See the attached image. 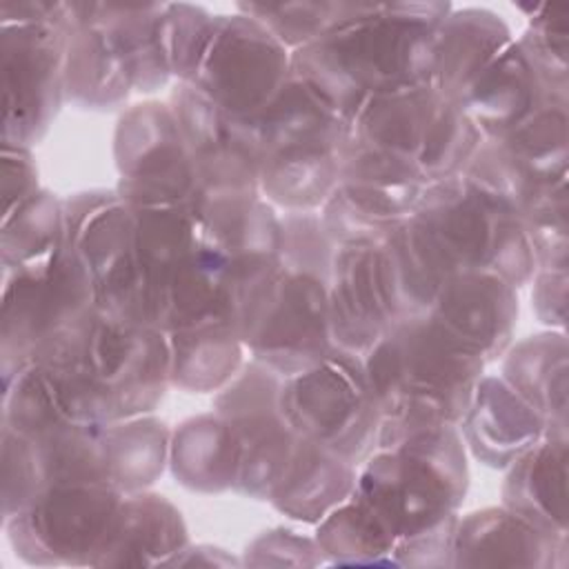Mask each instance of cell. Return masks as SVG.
<instances>
[{"label":"cell","instance_id":"obj_22","mask_svg":"<svg viewBox=\"0 0 569 569\" xmlns=\"http://www.w3.org/2000/svg\"><path fill=\"white\" fill-rule=\"evenodd\" d=\"M69 11L67 102L98 113L122 109L133 93V84L107 27L93 11V2H69Z\"/></svg>","mask_w":569,"mask_h":569},{"label":"cell","instance_id":"obj_39","mask_svg":"<svg viewBox=\"0 0 569 569\" xmlns=\"http://www.w3.org/2000/svg\"><path fill=\"white\" fill-rule=\"evenodd\" d=\"M338 244L327 231L320 209L280 211V260L287 271H300L329 282Z\"/></svg>","mask_w":569,"mask_h":569},{"label":"cell","instance_id":"obj_25","mask_svg":"<svg viewBox=\"0 0 569 569\" xmlns=\"http://www.w3.org/2000/svg\"><path fill=\"white\" fill-rule=\"evenodd\" d=\"M569 433H549L522 451L507 469L502 505L545 531L569 538L567 527Z\"/></svg>","mask_w":569,"mask_h":569},{"label":"cell","instance_id":"obj_18","mask_svg":"<svg viewBox=\"0 0 569 569\" xmlns=\"http://www.w3.org/2000/svg\"><path fill=\"white\" fill-rule=\"evenodd\" d=\"M336 347L365 356L400 318L405 307L385 242L340 244L327 282Z\"/></svg>","mask_w":569,"mask_h":569},{"label":"cell","instance_id":"obj_29","mask_svg":"<svg viewBox=\"0 0 569 569\" xmlns=\"http://www.w3.org/2000/svg\"><path fill=\"white\" fill-rule=\"evenodd\" d=\"M425 187H387L340 178L320 207L333 242H385L418 207Z\"/></svg>","mask_w":569,"mask_h":569},{"label":"cell","instance_id":"obj_30","mask_svg":"<svg viewBox=\"0 0 569 569\" xmlns=\"http://www.w3.org/2000/svg\"><path fill=\"white\" fill-rule=\"evenodd\" d=\"M93 11L107 27L129 73L133 91L156 93L173 80L167 33V2H93Z\"/></svg>","mask_w":569,"mask_h":569},{"label":"cell","instance_id":"obj_16","mask_svg":"<svg viewBox=\"0 0 569 569\" xmlns=\"http://www.w3.org/2000/svg\"><path fill=\"white\" fill-rule=\"evenodd\" d=\"M247 356L282 378L320 365L333 349L327 282L282 271L267 307L244 340Z\"/></svg>","mask_w":569,"mask_h":569},{"label":"cell","instance_id":"obj_26","mask_svg":"<svg viewBox=\"0 0 569 569\" xmlns=\"http://www.w3.org/2000/svg\"><path fill=\"white\" fill-rule=\"evenodd\" d=\"M356 478V465L309 440L296 438L293 451L267 502L296 522L318 525L353 493Z\"/></svg>","mask_w":569,"mask_h":569},{"label":"cell","instance_id":"obj_24","mask_svg":"<svg viewBox=\"0 0 569 569\" xmlns=\"http://www.w3.org/2000/svg\"><path fill=\"white\" fill-rule=\"evenodd\" d=\"M191 545L180 509L162 493H124L113 529L93 567H173Z\"/></svg>","mask_w":569,"mask_h":569},{"label":"cell","instance_id":"obj_1","mask_svg":"<svg viewBox=\"0 0 569 569\" xmlns=\"http://www.w3.org/2000/svg\"><path fill=\"white\" fill-rule=\"evenodd\" d=\"M451 2H351L309 44L291 51V73L349 124L376 96L431 84L436 31Z\"/></svg>","mask_w":569,"mask_h":569},{"label":"cell","instance_id":"obj_20","mask_svg":"<svg viewBox=\"0 0 569 569\" xmlns=\"http://www.w3.org/2000/svg\"><path fill=\"white\" fill-rule=\"evenodd\" d=\"M567 565L569 538L545 531L502 502L458 516L451 567L565 569Z\"/></svg>","mask_w":569,"mask_h":569},{"label":"cell","instance_id":"obj_10","mask_svg":"<svg viewBox=\"0 0 569 569\" xmlns=\"http://www.w3.org/2000/svg\"><path fill=\"white\" fill-rule=\"evenodd\" d=\"M69 22V2L51 20L0 22L2 144L33 149L67 104Z\"/></svg>","mask_w":569,"mask_h":569},{"label":"cell","instance_id":"obj_8","mask_svg":"<svg viewBox=\"0 0 569 569\" xmlns=\"http://www.w3.org/2000/svg\"><path fill=\"white\" fill-rule=\"evenodd\" d=\"M280 409L298 438L356 467L378 449L380 409L358 353L336 347L313 369L284 378Z\"/></svg>","mask_w":569,"mask_h":569},{"label":"cell","instance_id":"obj_40","mask_svg":"<svg viewBox=\"0 0 569 569\" xmlns=\"http://www.w3.org/2000/svg\"><path fill=\"white\" fill-rule=\"evenodd\" d=\"M216 24V13L200 4L167 2V33L171 71L176 82H189L207 49Z\"/></svg>","mask_w":569,"mask_h":569},{"label":"cell","instance_id":"obj_27","mask_svg":"<svg viewBox=\"0 0 569 569\" xmlns=\"http://www.w3.org/2000/svg\"><path fill=\"white\" fill-rule=\"evenodd\" d=\"M513 38L500 13L487 7H453L436 31L431 84L456 102Z\"/></svg>","mask_w":569,"mask_h":569},{"label":"cell","instance_id":"obj_38","mask_svg":"<svg viewBox=\"0 0 569 569\" xmlns=\"http://www.w3.org/2000/svg\"><path fill=\"white\" fill-rule=\"evenodd\" d=\"M351 2L333 0H298V2H238L236 11L256 18L267 31H271L289 51H296L333 22H338Z\"/></svg>","mask_w":569,"mask_h":569},{"label":"cell","instance_id":"obj_37","mask_svg":"<svg viewBox=\"0 0 569 569\" xmlns=\"http://www.w3.org/2000/svg\"><path fill=\"white\" fill-rule=\"evenodd\" d=\"M536 269H569L567 180L551 184L518 207Z\"/></svg>","mask_w":569,"mask_h":569},{"label":"cell","instance_id":"obj_32","mask_svg":"<svg viewBox=\"0 0 569 569\" xmlns=\"http://www.w3.org/2000/svg\"><path fill=\"white\" fill-rule=\"evenodd\" d=\"M169 471L178 485L196 493L233 491L236 442L229 422L211 409L171 429Z\"/></svg>","mask_w":569,"mask_h":569},{"label":"cell","instance_id":"obj_28","mask_svg":"<svg viewBox=\"0 0 569 569\" xmlns=\"http://www.w3.org/2000/svg\"><path fill=\"white\" fill-rule=\"evenodd\" d=\"M500 378L556 431L569 429V340L545 329L511 342L500 358Z\"/></svg>","mask_w":569,"mask_h":569},{"label":"cell","instance_id":"obj_35","mask_svg":"<svg viewBox=\"0 0 569 569\" xmlns=\"http://www.w3.org/2000/svg\"><path fill=\"white\" fill-rule=\"evenodd\" d=\"M313 536L331 565H393L391 536L353 496L322 518Z\"/></svg>","mask_w":569,"mask_h":569},{"label":"cell","instance_id":"obj_21","mask_svg":"<svg viewBox=\"0 0 569 569\" xmlns=\"http://www.w3.org/2000/svg\"><path fill=\"white\" fill-rule=\"evenodd\" d=\"M467 453L489 469L505 471L522 451L556 431L502 378L482 376L458 425Z\"/></svg>","mask_w":569,"mask_h":569},{"label":"cell","instance_id":"obj_7","mask_svg":"<svg viewBox=\"0 0 569 569\" xmlns=\"http://www.w3.org/2000/svg\"><path fill=\"white\" fill-rule=\"evenodd\" d=\"M411 218L451 269L491 271L516 289L529 284L536 271L516 204L467 173L427 184Z\"/></svg>","mask_w":569,"mask_h":569},{"label":"cell","instance_id":"obj_43","mask_svg":"<svg viewBox=\"0 0 569 569\" xmlns=\"http://www.w3.org/2000/svg\"><path fill=\"white\" fill-rule=\"evenodd\" d=\"M40 189L33 149L2 144V211L24 202Z\"/></svg>","mask_w":569,"mask_h":569},{"label":"cell","instance_id":"obj_6","mask_svg":"<svg viewBox=\"0 0 569 569\" xmlns=\"http://www.w3.org/2000/svg\"><path fill=\"white\" fill-rule=\"evenodd\" d=\"M251 131L260 196L282 211L320 209L340 180L349 122L291 73Z\"/></svg>","mask_w":569,"mask_h":569},{"label":"cell","instance_id":"obj_42","mask_svg":"<svg viewBox=\"0 0 569 569\" xmlns=\"http://www.w3.org/2000/svg\"><path fill=\"white\" fill-rule=\"evenodd\" d=\"M531 309L547 329L565 331L569 269H536L531 280Z\"/></svg>","mask_w":569,"mask_h":569},{"label":"cell","instance_id":"obj_41","mask_svg":"<svg viewBox=\"0 0 569 569\" xmlns=\"http://www.w3.org/2000/svg\"><path fill=\"white\" fill-rule=\"evenodd\" d=\"M327 562L316 536H302L289 527H273L256 536L242 565L249 567H316Z\"/></svg>","mask_w":569,"mask_h":569},{"label":"cell","instance_id":"obj_13","mask_svg":"<svg viewBox=\"0 0 569 569\" xmlns=\"http://www.w3.org/2000/svg\"><path fill=\"white\" fill-rule=\"evenodd\" d=\"M291 76V51L256 18L216 13L207 49L189 82L231 118L251 124Z\"/></svg>","mask_w":569,"mask_h":569},{"label":"cell","instance_id":"obj_14","mask_svg":"<svg viewBox=\"0 0 569 569\" xmlns=\"http://www.w3.org/2000/svg\"><path fill=\"white\" fill-rule=\"evenodd\" d=\"M282 380L269 367L247 358L240 371L213 393V411L233 431V493L267 500L293 451L298 436L280 409Z\"/></svg>","mask_w":569,"mask_h":569},{"label":"cell","instance_id":"obj_11","mask_svg":"<svg viewBox=\"0 0 569 569\" xmlns=\"http://www.w3.org/2000/svg\"><path fill=\"white\" fill-rule=\"evenodd\" d=\"M116 191L133 207H182L202 213L204 193L167 102L127 107L113 131Z\"/></svg>","mask_w":569,"mask_h":569},{"label":"cell","instance_id":"obj_2","mask_svg":"<svg viewBox=\"0 0 569 569\" xmlns=\"http://www.w3.org/2000/svg\"><path fill=\"white\" fill-rule=\"evenodd\" d=\"M469 491V453L458 427L411 433L378 447L360 467L353 498L393 540V565L451 567V545Z\"/></svg>","mask_w":569,"mask_h":569},{"label":"cell","instance_id":"obj_44","mask_svg":"<svg viewBox=\"0 0 569 569\" xmlns=\"http://www.w3.org/2000/svg\"><path fill=\"white\" fill-rule=\"evenodd\" d=\"M231 567L242 565V560L233 558L229 551L213 545H189L173 567Z\"/></svg>","mask_w":569,"mask_h":569},{"label":"cell","instance_id":"obj_5","mask_svg":"<svg viewBox=\"0 0 569 569\" xmlns=\"http://www.w3.org/2000/svg\"><path fill=\"white\" fill-rule=\"evenodd\" d=\"M362 360L380 409L378 447L458 427L487 369L427 316L400 318Z\"/></svg>","mask_w":569,"mask_h":569},{"label":"cell","instance_id":"obj_33","mask_svg":"<svg viewBox=\"0 0 569 569\" xmlns=\"http://www.w3.org/2000/svg\"><path fill=\"white\" fill-rule=\"evenodd\" d=\"M171 429L156 413H142L102 427V453L109 480L122 491L151 489L169 469Z\"/></svg>","mask_w":569,"mask_h":569},{"label":"cell","instance_id":"obj_34","mask_svg":"<svg viewBox=\"0 0 569 569\" xmlns=\"http://www.w3.org/2000/svg\"><path fill=\"white\" fill-rule=\"evenodd\" d=\"M62 198L49 189L36 191L24 202L2 211L0 269L42 262L64 249Z\"/></svg>","mask_w":569,"mask_h":569},{"label":"cell","instance_id":"obj_4","mask_svg":"<svg viewBox=\"0 0 569 569\" xmlns=\"http://www.w3.org/2000/svg\"><path fill=\"white\" fill-rule=\"evenodd\" d=\"M482 136L433 84L371 98L349 124L340 178L387 187H427L462 173Z\"/></svg>","mask_w":569,"mask_h":569},{"label":"cell","instance_id":"obj_19","mask_svg":"<svg viewBox=\"0 0 569 569\" xmlns=\"http://www.w3.org/2000/svg\"><path fill=\"white\" fill-rule=\"evenodd\" d=\"M518 311V289L505 278L480 269H456L440 280L422 316L489 367L513 342Z\"/></svg>","mask_w":569,"mask_h":569},{"label":"cell","instance_id":"obj_12","mask_svg":"<svg viewBox=\"0 0 569 569\" xmlns=\"http://www.w3.org/2000/svg\"><path fill=\"white\" fill-rule=\"evenodd\" d=\"M0 284L2 378L29 365L44 340L93 307L91 276L67 244L42 262L2 269Z\"/></svg>","mask_w":569,"mask_h":569},{"label":"cell","instance_id":"obj_31","mask_svg":"<svg viewBox=\"0 0 569 569\" xmlns=\"http://www.w3.org/2000/svg\"><path fill=\"white\" fill-rule=\"evenodd\" d=\"M171 387L189 393H216L244 365V342L229 320H202L167 333Z\"/></svg>","mask_w":569,"mask_h":569},{"label":"cell","instance_id":"obj_9","mask_svg":"<svg viewBox=\"0 0 569 569\" xmlns=\"http://www.w3.org/2000/svg\"><path fill=\"white\" fill-rule=\"evenodd\" d=\"M122 498L109 480H60L2 518V529L24 565L93 567Z\"/></svg>","mask_w":569,"mask_h":569},{"label":"cell","instance_id":"obj_3","mask_svg":"<svg viewBox=\"0 0 569 569\" xmlns=\"http://www.w3.org/2000/svg\"><path fill=\"white\" fill-rule=\"evenodd\" d=\"M64 411L82 425L156 413L171 387L167 333L122 325L96 305L31 356Z\"/></svg>","mask_w":569,"mask_h":569},{"label":"cell","instance_id":"obj_17","mask_svg":"<svg viewBox=\"0 0 569 569\" xmlns=\"http://www.w3.org/2000/svg\"><path fill=\"white\" fill-rule=\"evenodd\" d=\"M167 104L173 111L198 173L204 204L227 198L260 196L258 151L251 124L231 118L184 82H173Z\"/></svg>","mask_w":569,"mask_h":569},{"label":"cell","instance_id":"obj_23","mask_svg":"<svg viewBox=\"0 0 569 569\" xmlns=\"http://www.w3.org/2000/svg\"><path fill=\"white\" fill-rule=\"evenodd\" d=\"M551 98L565 96H556L542 84L513 38L493 62L467 84L456 104L471 118L482 140H493L518 127Z\"/></svg>","mask_w":569,"mask_h":569},{"label":"cell","instance_id":"obj_15","mask_svg":"<svg viewBox=\"0 0 569 569\" xmlns=\"http://www.w3.org/2000/svg\"><path fill=\"white\" fill-rule=\"evenodd\" d=\"M516 209L569 178V100L551 98L500 138L482 140L465 167Z\"/></svg>","mask_w":569,"mask_h":569},{"label":"cell","instance_id":"obj_36","mask_svg":"<svg viewBox=\"0 0 569 569\" xmlns=\"http://www.w3.org/2000/svg\"><path fill=\"white\" fill-rule=\"evenodd\" d=\"M527 27L516 38L542 84L569 98V7L556 2L520 4Z\"/></svg>","mask_w":569,"mask_h":569}]
</instances>
